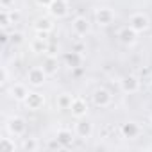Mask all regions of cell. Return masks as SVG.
<instances>
[{
    "mask_svg": "<svg viewBox=\"0 0 152 152\" xmlns=\"http://www.w3.org/2000/svg\"><path fill=\"white\" fill-rule=\"evenodd\" d=\"M47 72L43 70V66L39 68V66H34V68H31L29 72H27V81H29V84L31 86H34V88H39V86H43L45 84V81H47Z\"/></svg>",
    "mask_w": 152,
    "mask_h": 152,
    "instance_id": "cell-1",
    "label": "cell"
},
{
    "mask_svg": "<svg viewBox=\"0 0 152 152\" xmlns=\"http://www.w3.org/2000/svg\"><path fill=\"white\" fill-rule=\"evenodd\" d=\"M129 27L134 29V31L140 34V32H145V31L150 27V22H148L147 15H143V13H134V15H131V18H129Z\"/></svg>",
    "mask_w": 152,
    "mask_h": 152,
    "instance_id": "cell-2",
    "label": "cell"
},
{
    "mask_svg": "<svg viewBox=\"0 0 152 152\" xmlns=\"http://www.w3.org/2000/svg\"><path fill=\"white\" fill-rule=\"evenodd\" d=\"M25 129H27V124H25V120H23L22 116H13V118H9V122H7V131H9L13 136H22V134L25 132Z\"/></svg>",
    "mask_w": 152,
    "mask_h": 152,
    "instance_id": "cell-3",
    "label": "cell"
},
{
    "mask_svg": "<svg viewBox=\"0 0 152 152\" xmlns=\"http://www.w3.org/2000/svg\"><path fill=\"white\" fill-rule=\"evenodd\" d=\"M48 13H50V16H54V18H64L66 15H68V4H66V0H54V2L50 4V7H48Z\"/></svg>",
    "mask_w": 152,
    "mask_h": 152,
    "instance_id": "cell-4",
    "label": "cell"
},
{
    "mask_svg": "<svg viewBox=\"0 0 152 152\" xmlns=\"http://www.w3.org/2000/svg\"><path fill=\"white\" fill-rule=\"evenodd\" d=\"M70 111H72V115H73L75 118H79V120H81V118H84V116L88 115V102H86L84 99H81V97L73 99Z\"/></svg>",
    "mask_w": 152,
    "mask_h": 152,
    "instance_id": "cell-5",
    "label": "cell"
},
{
    "mask_svg": "<svg viewBox=\"0 0 152 152\" xmlns=\"http://www.w3.org/2000/svg\"><path fill=\"white\" fill-rule=\"evenodd\" d=\"M95 18H97V23L99 25H111L113 23V20H115V13L109 9V7H100V9H97V15H95Z\"/></svg>",
    "mask_w": 152,
    "mask_h": 152,
    "instance_id": "cell-6",
    "label": "cell"
},
{
    "mask_svg": "<svg viewBox=\"0 0 152 152\" xmlns=\"http://www.w3.org/2000/svg\"><path fill=\"white\" fill-rule=\"evenodd\" d=\"M43 104H45V97L41 93H38V91H31L27 95V99H25V106L29 109H34V111L43 107Z\"/></svg>",
    "mask_w": 152,
    "mask_h": 152,
    "instance_id": "cell-7",
    "label": "cell"
},
{
    "mask_svg": "<svg viewBox=\"0 0 152 152\" xmlns=\"http://www.w3.org/2000/svg\"><path fill=\"white\" fill-rule=\"evenodd\" d=\"M93 104L99 106V107H107L111 104V93L107 90H102V88L97 90L93 93Z\"/></svg>",
    "mask_w": 152,
    "mask_h": 152,
    "instance_id": "cell-8",
    "label": "cell"
},
{
    "mask_svg": "<svg viewBox=\"0 0 152 152\" xmlns=\"http://www.w3.org/2000/svg\"><path fill=\"white\" fill-rule=\"evenodd\" d=\"M120 86H122V90L125 93H136L140 90V81H138V77H134V75H127V77L122 79Z\"/></svg>",
    "mask_w": 152,
    "mask_h": 152,
    "instance_id": "cell-9",
    "label": "cell"
},
{
    "mask_svg": "<svg viewBox=\"0 0 152 152\" xmlns=\"http://www.w3.org/2000/svg\"><path fill=\"white\" fill-rule=\"evenodd\" d=\"M72 27H73V32L77 34V36H84V34L90 32V22L84 16H77V18L73 20Z\"/></svg>",
    "mask_w": 152,
    "mask_h": 152,
    "instance_id": "cell-10",
    "label": "cell"
},
{
    "mask_svg": "<svg viewBox=\"0 0 152 152\" xmlns=\"http://www.w3.org/2000/svg\"><path fill=\"white\" fill-rule=\"evenodd\" d=\"M136 36H138V32L134 29H131V27H124V29L118 31V39L124 45H132L136 41Z\"/></svg>",
    "mask_w": 152,
    "mask_h": 152,
    "instance_id": "cell-11",
    "label": "cell"
},
{
    "mask_svg": "<svg viewBox=\"0 0 152 152\" xmlns=\"http://www.w3.org/2000/svg\"><path fill=\"white\" fill-rule=\"evenodd\" d=\"M43 70L47 72V75L57 73V70H59V61H57V57L48 54V56L45 57V61H43Z\"/></svg>",
    "mask_w": 152,
    "mask_h": 152,
    "instance_id": "cell-12",
    "label": "cell"
},
{
    "mask_svg": "<svg viewBox=\"0 0 152 152\" xmlns=\"http://www.w3.org/2000/svg\"><path fill=\"white\" fill-rule=\"evenodd\" d=\"M120 131H122V136L124 138L132 140V138H136L140 134V125L134 124V122H127V124H122V129Z\"/></svg>",
    "mask_w": 152,
    "mask_h": 152,
    "instance_id": "cell-13",
    "label": "cell"
},
{
    "mask_svg": "<svg viewBox=\"0 0 152 152\" xmlns=\"http://www.w3.org/2000/svg\"><path fill=\"white\" fill-rule=\"evenodd\" d=\"M56 140L63 145V148H66V147H70V145L73 143V134H72V131H68V129H59L57 134H56Z\"/></svg>",
    "mask_w": 152,
    "mask_h": 152,
    "instance_id": "cell-14",
    "label": "cell"
},
{
    "mask_svg": "<svg viewBox=\"0 0 152 152\" xmlns=\"http://www.w3.org/2000/svg\"><path fill=\"white\" fill-rule=\"evenodd\" d=\"M75 131H77V134H79V138H90L91 136V132H93V125L88 122V120H81L77 125H75Z\"/></svg>",
    "mask_w": 152,
    "mask_h": 152,
    "instance_id": "cell-15",
    "label": "cell"
},
{
    "mask_svg": "<svg viewBox=\"0 0 152 152\" xmlns=\"http://www.w3.org/2000/svg\"><path fill=\"white\" fill-rule=\"evenodd\" d=\"M31 50H32L34 54H45V52H48V43H47V39L36 36V38L31 41Z\"/></svg>",
    "mask_w": 152,
    "mask_h": 152,
    "instance_id": "cell-16",
    "label": "cell"
},
{
    "mask_svg": "<svg viewBox=\"0 0 152 152\" xmlns=\"http://www.w3.org/2000/svg\"><path fill=\"white\" fill-rule=\"evenodd\" d=\"M29 93H31V91H27V88H25L23 84H15V86L11 88V97H13L15 100H23V102H25V99H27Z\"/></svg>",
    "mask_w": 152,
    "mask_h": 152,
    "instance_id": "cell-17",
    "label": "cell"
},
{
    "mask_svg": "<svg viewBox=\"0 0 152 152\" xmlns=\"http://www.w3.org/2000/svg\"><path fill=\"white\" fill-rule=\"evenodd\" d=\"M64 61H66V64H68L70 68H77V66H81L83 56H81L79 52H75V50H72V52H68V54L64 56Z\"/></svg>",
    "mask_w": 152,
    "mask_h": 152,
    "instance_id": "cell-18",
    "label": "cell"
},
{
    "mask_svg": "<svg viewBox=\"0 0 152 152\" xmlns=\"http://www.w3.org/2000/svg\"><path fill=\"white\" fill-rule=\"evenodd\" d=\"M36 32H50L54 29V23L50 22V18H38L34 23Z\"/></svg>",
    "mask_w": 152,
    "mask_h": 152,
    "instance_id": "cell-19",
    "label": "cell"
},
{
    "mask_svg": "<svg viewBox=\"0 0 152 152\" xmlns=\"http://www.w3.org/2000/svg\"><path fill=\"white\" fill-rule=\"evenodd\" d=\"M72 102H73V97L72 95H68V93H61L59 97H57V107L59 109H70L72 107Z\"/></svg>",
    "mask_w": 152,
    "mask_h": 152,
    "instance_id": "cell-20",
    "label": "cell"
},
{
    "mask_svg": "<svg viewBox=\"0 0 152 152\" xmlns=\"http://www.w3.org/2000/svg\"><path fill=\"white\" fill-rule=\"evenodd\" d=\"M16 145L11 138H0V150H4V152H15Z\"/></svg>",
    "mask_w": 152,
    "mask_h": 152,
    "instance_id": "cell-21",
    "label": "cell"
},
{
    "mask_svg": "<svg viewBox=\"0 0 152 152\" xmlns=\"http://www.w3.org/2000/svg\"><path fill=\"white\" fill-rule=\"evenodd\" d=\"M9 23H11V13H9L7 9L0 11V27H2V29H6Z\"/></svg>",
    "mask_w": 152,
    "mask_h": 152,
    "instance_id": "cell-22",
    "label": "cell"
},
{
    "mask_svg": "<svg viewBox=\"0 0 152 152\" xmlns=\"http://www.w3.org/2000/svg\"><path fill=\"white\" fill-rule=\"evenodd\" d=\"M38 148V141L34 140V138H27L25 141H23V150H27V152H34Z\"/></svg>",
    "mask_w": 152,
    "mask_h": 152,
    "instance_id": "cell-23",
    "label": "cell"
},
{
    "mask_svg": "<svg viewBox=\"0 0 152 152\" xmlns=\"http://www.w3.org/2000/svg\"><path fill=\"white\" fill-rule=\"evenodd\" d=\"M0 83L2 84L7 83V68H2V72H0Z\"/></svg>",
    "mask_w": 152,
    "mask_h": 152,
    "instance_id": "cell-24",
    "label": "cell"
},
{
    "mask_svg": "<svg viewBox=\"0 0 152 152\" xmlns=\"http://www.w3.org/2000/svg\"><path fill=\"white\" fill-rule=\"evenodd\" d=\"M54 2V0H36V4L39 7H50V4Z\"/></svg>",
    "mask_w": 152,
    "mask_h": 152,
    "instance_id": "cell-25",
    "label": "cell"
},
{
    "mask_svg": "<svg viewBox=\"0 0 152 152\" xmlns=\"http://www.w3.org/2000/svg\"><path fill=\"white\" fill-rule=\"evenodd\" d=\"M11 39H13L15 43H22V41H23V36H22L20 32H15V34L11 36Z\"/></svg>",
    "mask_w": 152,
    "mask_h": 152,
    "instance_id": "cell-26",
    "label": "cell"
},
{
    "mask_svg": "<svg viewBox=\"0 0 152 152\" xmlns=\"http://www.w3.org/2000/svg\"><path fill=\"white\" fill-rule=\"evenodd\" d=\"M73 50L79 52V54H83V52H84V45H83V43H75V45H73Z\"/></svg>",
    "mask_w": 152,
    "mask_h": 152,
    "instance_id": "cell-27",
    "label": "cell"
},
{
    "mask_svg": "<svg viewBox=\"0 0 152 152\" xmlns=\"http://www.w3.org/2000/svg\"><path fill=\"white\" fill-rule=\"evenodd\" d=\"M0 38H2V43H7V41H9V34L6 32V29H2V34H0Z\"/></svg>",
    "mask_w": 152,
    "mask_h": 152,
    "instance_id": "cell-28",
    "label": "cell"
},
{
    "mask_svg": "<svg viewBox=\"0 0 152 152\" xmlns=\"http://www.w3.org/2000/svg\"><path fill=\"white\" fill-rule=\"evenodd\" d=\"M11 2H13V0H2V6H4V9H6V7L11 4Z\"/></svg>",
    "mask_w": 152,
    "mask_h": 152,
    "instance_id": "cell-29",
    "label": "cell"
},
{
    "mask_svg": "<svg viewBox=\"0 0 152 152\" xmlns=\"http://www.w3.org/2000/svg\"><path fill=\"white\" fill-rule=\"evenodd\" d=\"M150 124H152V116H150Z\"/></svg>",
    "mask_w": 152,
    "mask_h": 152,
    "instance_id": "cell-30",
    "label": "cell"
},
{
    "mask_svg": "<svg viewBox=\"0 0 152 152\" xmlns=\"http://www.w3.org/2000/svg\"><path fill=\"white\" fill-rule=\"evenodd\" d=\"M150 81H152V77H150Z\"/></svg>",
    "mask_w": 152,
    "mask_h": 152,
    "instance_id": "cell-31",
    "label": "cell"
}]
</instances>
